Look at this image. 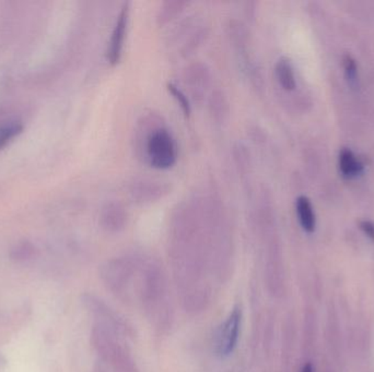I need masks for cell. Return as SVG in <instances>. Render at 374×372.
<instances>
[{
    "mask_svg": "<svg viewBox=\"0 0 374 372\" xmlns=\"http://www.w3.org/2000/svg\"><path fill=\"white\" fill-rule=\"evenodd\" d=\"M135 298L153 328L160 333L169 331L173 321V309L166 274L157 260L143 257L135 282Z\"/></svg>",
    "mask_w": 374,
    "mask_h": 372,
    "instance_id": "1",
    "label": "cell"
},
{
    "mask_svg": "<svg viewBox=\"0 0 374 372\" xmlns=\"http://www.w3.org/2000/svg\"><path fill=\"white\" fill-rule=\"evenodd\" d=\"M144 256L125 254L108 260L101 267L100 276L108 291L125 302L134 300L135 282Z\"/></svg>",
    "mask_w": 374,
    "mask_h": 372,
    "instance_id": "2",
    "label": "cell"
},
{
    "mask_svg": "<svg viewBox=\"0 0 374 372\" xmlns=\"http://www.w3.org/2000/svg\"><path fill=\"white\" fill-rule=\"evenodd\" d=\"M90 341L95 353L115 372H139L137 362L121 338L102 325H93Z\"/></svg>",
    "mask_w": 374,
    "mask_h": 372,
    "instance_id": "3",
    "label": "cell"
},
{
    "mask_svg": "<svg viewBox=\"0 0 374 372\" xmlns=\"http://www.w3.org/2000/svg\"><path fill=\"white\" fill-rule=\"evenodd\" d=\"M144 149L146 158L152 167L168 169L177 162V141L164 127H155L146 134Z\"/></svg>",
    "mask_w": 374,
    "mask_h": 372,
    "instance_id": "4",
    "label": "cell"
},
{
    "mask_svg": "<svg viewBox=\"0 0 374 372\" xmlns=\"http://www.w3.org/2000/svg\"><path fill=\"white\" fill-rule=\"evenodd\" d=\"M81 302L86 309L95 318L97 324L112 331L119 338H134L135 330L132 325L123 316L103 302L102 299L92 293H85L82 295Z\"/></svg>",
    "mask_w": 374,
    "mask_h": 372,
    "instance_id": "5",
    "label": "cell"
},
{
    "mask_svg": "<svg viewBox=\"0 0 374 372\" xmlns=\"http://www.w3.org/2000/svg\"><path fill=\"white\" fill-rule=\"evenodd\" d=\"M241 323L242 310L240 307H235L217 330L214 342L217 356L226 358L235 351L240 338Z\"/></svg>",
    "mask_w": 374,
    "mask_h": 372,
    "instance_id": "6",
    "label": "cell"
},
{
    "mask_svg": "<svg viewBox=\"0 0 374 372\" xmlns=\"http://www.w3.org/2000/svg\"><path fill=\"white\" fill-rule=\"evenodd\" d=\"M130 20V3H125L116 19L115 25L112 32L111 40L108 43V59L112 65H116L121 61L123 48H124L125 37H126L127 25Z\"/></svg>",
    "mask_w": 374,
    "mask_h": 372,
    "instance_id": "7",
    "label": "cell"
},
{
    "mask_svg": "<svg viewBox=\"0 0 374 372\" xmlns=\"http://www.w3.org/2000/svg\"><path fill=\"white\" fill-rule=\"evenodd\" d=\"M185 82L196 99L203 96L210 82L208 69L201 63L190 65L185 71Z\"/></svg>",
    "mask_w": 374,
    "mask_h": 372,
    "instance_id": "8",
    "label": "cell"
},
{
    "mask_svg": "<svg viewBox=\"0 0 374 372\" xmlns=\"http://www.w3.org/2000/svg\"><path fill=\"white\" fill-rule=\"evenodd\" d=\"M101 222L106 231L111 233L121 231L127 223V212L125 211V207L119 202L108 203L103 209Z\"/></svg>",
    "mask_w": 374,
    "mask_h": 372,
    "instance_id": "9",
    "label": "cell"
},
{
    "mask_svg": "<svg viewBox=\"0 0 374 372\" xmlns=\"http://www.w3.org/2000/svg\"><path fill=\"white\" fill-rule=\"evenodd\" d=\"M132 196L141 202H151L160 199L168 194V188L161 181L144 179L135 183Z\"/></svg>",
    "mask_w": 374,
    "mask_h": 372,
    "instance_id": "10",
    "label": "cell"
},
{
    "mask_svg": "<svg viewBox=\"0 0 374 372\" xmlns=\"http://www.w3.org/2000/svg\"><path fill=\"white\" fill-rule=\"evenodd\" d=\"M299 222L304 231L312 233L315 229V214L311 202L304 196H300L295 202Z\"/></svg>",
    "mask_w": 374,
    "mask_h": 372,
    "instance_id": "11",
    "label": "cell"
},
{
    "mask_svg": "<svg viewBox=\"0 0 374 372\" xmlns=\"http://www.w3.org/2000/svg\"><path fill=\"white\" fill-rule=\"evenodd\" d=\"M275 71H276L277 80L284 89L287 90V91L295 89V72H293V65H291L288 58H280L279 61H277Z\"/></svg>",
    "mask_w": 374,
    "mask_h": 372,
    "instance_id": "12",
    "label": "cell"
},
{
    "mask_svg": "<svg viewBox=\"0 0 374 372\" xmlns=\"http://www.w3.org/2000/svg\"><path fill=\"white\" fill-rule=\"evenodd\" d=\"M340 171L346 177H353L358 175L362 171L361 163L357 160L351 149L344 147L339 153Z\"/></svg>",
    "mask_w": 374,
    "mask_h": 372,
    "instance_id": "13",
    "label": "cell"
},
{
    "mask_svg": "<svg viewBox=\"0 0 374 372\" xmlns=\"http://www.w3.org/2000/svg\"><path fill=\"white\" fill-rule=\"evenodd\" d=\"M185 6H186V1H183V0H168V1H164L159 8L157 21L161 25L168 23L183 10Z\"/></svg>",
    "mask_w": 374,
    "mask_h": 372,
    "instance_id": "14",
    "label": "cell"
},
{
    "mask_svg": "<svg viewBox=\"0 0 374 372\" xmlns=\"http://www.w3.org/2000/svg\"><path fill=\"white\" fill-rule=\"evenodd\" d=\"M210 108L216 119H224V116L227 115V101L220 91H216L211 95Z\"/></svg>",
    "mask_w": 374,
    "mask_h": 372,
    "instance_id": "15",
    "label": "cell"
},
{
    "mask_svg": "<svg viewBox=\"0 0 374 372\" xmlns=\"http://www.w3.org/2000/svg\"><path fill=\"white\" fill-rule=\"evenodd\" d=\"M35 248L30 242H22L11 250L10 258L16 262H24L35 256Z\"/></svg>",
    "mask_w": 374,
    "mask_h": 372,
    "instance_id": "16",
    "label": "cell"
},
{
    "mask_svg": "<svg viewBox=\"0 0 374 372\" xmlns=\"http://www.w3.org/2000/svg\"><path fill=\"white\" fill-rule=\"evenodd\" d=\"M23 130L21 123H11L0 128V149H3L11 139L21 134Z\"/></svg>",
    "mask_w": 374,
    "mask_h": 372,
    "instance_id": "17",
    "label": "cell"
},
{
    "mask_svg": "<svg viewBox=\"0 0 374 372\" xmlns=\"http://www.w3.org/2000/svg\"><path fill=\"white\" fill-rule=\"evenodd\" d=\"M166 87H168V91L173 95L175 101L179 103V105L182 108L183 113L186 116H190V112H192V107H190V100H188V97L186 96V94H185L182 90L179 89L174 83L166 84Z\"/></svg>",
    "mask_w": 374,
    "mask_h": 372,
    "instance_id": "18",
    "label": "cell"
},
{
    "mask_svg": "<svg viewBox=\"0 0 374 372\" xmlns=\"http://www.w3.org/2000/svg\"><path fill=\"white\" fill-rule=\"evenodd\" d=\"M344 66H345L346 74L348 80L351 82H355L357 79V65L356 61L351 55H346L344 57Z\"/></svg>",
    "mask_w": 374,
    "mask_h": 372,
    "instance_id": "19",
    "label": "cell"
},
{
    "mask_svg": "<svg viewBox=\"0 0 374 372\" xmlns=\"http://www.w3.org/2000/svg\"><path fill=\"white\" fill-rule=\"evenodd\" d=\"M360 227L366 236L374 241V224L369 222V220H362V222H360Z\"/></svg>",
    "mask_w": 374,
    "mask_h": 372,
    "instance_id": "20",
    "label": "cell"
},
{
    "mask_svg": "<svg viewBox=\"0 0 374 372\" xmlns=\"http://www.w3.org/2000/svg\"><path fill=\"white\" fill-rule=\"evenodd\" d=\"M301 372H314L313 364L311 362L304 364Z\"/></svg>",
    "mask_w": 374,
    "mask_h": 372,
    "instance_id": "21",
    "label": "cell"
},
{
    "mask_svg": "<svg viewBox=\"0 0 374 372\" xmlns=\"http://www.w3.org/2000/svg\"><path fill=\"white\" fill-rule=\"evenodd\" d=\"M95 372H108V371H106V370L104 369V368H103L102 366H100V367H98L97 368V369H95Z\"/></svg>",
    "mask_w": 374,
    "mask_h": 372,
    "instance_id": "22",
    "label": "cell"
}]
</instances>
